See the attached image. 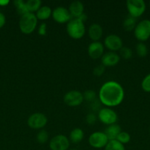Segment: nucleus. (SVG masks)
Here are the masks:
<instances>
[{"label": "nucleus", "mask_w": 150, "mask_h": 150, "mask_svg": "<svg viewBox=\"0 0 150 150\" xmlns=\"http://www.w3.org/2000/svg\"><path fill=\"white\" fill-rule=\"evenodd\" d=\"M134 35L138 41L144 42L150 38V20L144 19L137 23L134 29Z\"/></svg>", "instance_id": "4"}, {"label": "nucleus", "mask_w": 150, "mask_h": 150, "mask_svg": "<svg viewBox=\"0 0 150 150\" xmlns=\"http://www.w3.org/2000/svg\"><path fill=\"white\" fill-rule=\"evenodd\" d=\"M63 101L68 106H79L84 101L83 94L78 90H71L65 94Z\"/></svg>", "instance_id": "9"}, {"label": "nucleus", "mask_w": 150, "mask_h": 150, "mask_svg": "<svg viewBox=\"0 0 150 150\" xmlns=\"http://www.w3.org/2000/svg\"><path fill=\"white\" fill-rule=\"evenodd\" d=\"M121 132V129L120 126L118 124H113L111 125L107 126L104 133H105L107 137L108 138L109 141H111L116 140L117 136H119Z\"/></svg>", "instance_id": "17"}, {"label": "nucleus", "mask_w": 150, "mask_h": 150, "mask_svg": "<svg viewBox=\"0 0 150 150\" xmlns=\"http://www.w3.org/2000/svg\"><path fill=\"white\" fill-rule=\"evenodd\" d=\"M10 3L9 0H0V6L1 7H5Z\"/></svg>", "instance_id": "34"}, {"label": "nucleus", "mask_w": 150, "mask_h": 150, "mask_svg": "<svg viewBox=\"0 0 150 150\" xmlns=\"http://www.w3.org/2000/svg\"><path fill=\"white\" fill-rule=\"evenodd\" d=\"M70 150H78L77 149H70Z\"/></svg>", "instance_id": "35"}, {"label": "nucleus", "mask_w": 150, "mask_h": 150, "mask_svg": "<svg viewBox=\"0 0 150 150\" xmlns=\"http://www.w3.org/2000/svg\"><path fill=\"white\" fill-rule=\"evenodd\" d=\"M85 23L79 18H72L66 25V32L72 39H81L85 35Z\"/></svg>", "instance_id": "3"}, {"label": "nucleus", "mask_w": 150, "mask_h": 150, "mask_svg": "<svg viewBox=\"0 0 150 150\" xmlns=\"http://www.w3.org/2000/svg\"><path fill=\"white\" fill-rule=\"evenodd\" d=\"M149 135H150V127H149Z\"/></svg>", "instance_id": "36"}, {"label": "nucleus", "mask_w": 150, "mask_h": 150, "mask_svg": "<svg viewBox=\"0 0 150 150\" xmlns=\"http://www.w3.org/2000/svg\"><path fill=\"white\" fill-rule=\"evenodd\" d=\"M124 98V90L119 82L108 81L101 85L99 91V100L105 107L113 108L120 105Z\"/></svg>", "instance_id": "1"}, {"label": "nucleus", "mask_w": 150, "mask_h": 150, "mask_svg": "<svg viewBox=\"0 0 150 150\" xmlns=\"http://www.w3.org/2000/svg\"><path fill=\"white\" fill-rule=\"evenodd\" d=\"M137 55L140 57H145L148 54V48L144 42H139L135 47Z\"/></svg>", "instance_id": "24"}, {"label": "nucleus", "mask_w": 150, "mask_h": 150, "mask_svg": "<svg viewBox=\"0 0 150 150\" xmlns=\"http://www.w3.org/2000/svg\"><path fill=\"white\" fill-rule=\"evenodd\" d=\"M26 7L29 13H36L41 7V1L40 0H28L26 1Z\"/></svg>", "instance_id": "22"}, {"label": "nucleus", "mask_w": 150, "mask_h": 150, "mask_svg": "<svg viewBox=\"0 0 150 150\" xmlns=\"http://www.w3.org/2000/svg\"><path fill=\"white\" fill-rule=\"evenodd\" d=\"M38 18L35 13H27L21 16L19 26L21 32L25 35H29L35 30L38 25Z\"/></svg>", "instance_id": "2"}, {"label": "nucleus", "mask_w": 150, "mask_h": 150, "mask_svg": "<svg viewBox=\"0 0 150 150\" xmlns=\"http://www.w3.org/2000/svg\"><path fill=\"white\" fill-rule=\"evenodd\" d=\"M38 35L41 36H45L47 33V25L46 23H42L38 29Z\"/></svg>", "instance_id": "32"}, {"label": "nucleus", "mask_w": 150, "mask_h": 150, "mask_svg": "<svg viewBox=\"0 0 150 150\" xmlns=\"http://www.w3.org/2000/svg\"><path fill=\"white\" fill-rule=\"evenodd\" d=\"M82 94H83L84 100L92 103L96 100V92H94V91L89 89V90L85 91V92Z\"/></svg>", "instance_id": "28"}, {"label": "nucleus", "mask_w": 150, "mask_h": 150, "mask_svg": "<svg viewBox=\"0 0 150 150\" xmlns=\"http://www.w3.org/2000/svg\"><path fill=\"white\" fill-rule=\"evenodd\" d=\"M13 3H14L15 7H16L18 14L20 15L21 16L29 13L27 7H26V1H24L22 0H16Z\"/></svg>", "instance_id": "21"}, {"label": "nucleus", "mask_w": 150, "mask_h": 150, "mask_svg": "<svg viewBox=\"0 0 150 150\" xmlns=\"http://www.w3.org/2000/svg\"><path fill=\"white\" fill-rule=\"evenodd\" d=\"M52 14V10L51 7L49 6H41V8L36 12L35 16H36L38 20L40 21H46L48 20Z\"/></svg>", "instance_id": "19"}, {"label": "nucleus", "mask_w": 150, "mask_h": 150, "mask_svg": "<svg viewBox=\"0 0 150 150\" xmlns=\"http://www.w3.org/2000/svg\"><path fill=\"white\" fill-rule=\"evenodd\" d=\"M149 7H150V2H149Z\"/></svg>", "instance_id": "37"}, {"label": "nucleus", "mask_w": 150, "mask_h": 150, "mask_svg": "<svg viewBox=\"0 0 150 150\" xmlns=\"http://www.w3.org/2000/svg\"><path fill=\"white\" fill-rule=\"evenodd\" d=\"M37 142L39 144H44L46 143L49 140V133L46 130H41L38 133L36 136Z\"/></svg>", "instance_id": "25"}, {"label": "nucleus", "mask_w": 150, "mask_h": 150, "mask_svg": "<svg viewBox=\"0 0 150 150\" xmlns=\"http://www.w3.org/2000/svg\"><path fill=\"white\" fill-rule=\"evenodd\" d=\"M104 150H125L124 144H121L117 140L109 141L104 147Z\"/></svg>", "instance_id": "23"}, {"label": "nucleus", "mask_w": 150, "mask_h": 150, "mask_svg": "<svg viewBox=\"0 0 150 150\" xmlns=\"http://www.w3.org/2000/svg\"><path fill=\"white\" fill-rule=\"evenodd\" d=\"M104 46L112 52L119 51L123 47V42L121 38L117 35L111 34L104 38Z\"/></svg>", "instance_id": "12"}, {"label": "nucleus", "mask_w": 150, "mask_h": 150, "mask_svg": "<svg viewBox=\"0 0 150 150\" xmlns=\"http://www.w3.org/2000/svg\"><path fill=\"white\" fill-rule=\"evenodd\" d=\"M104 70H105V67L103 66L102 64H99V65L96 66L95 68L93 70V73L95 76L97 77H99V76H102L103 73H104Z\"/></svg>", "instance_id": "30"}, {"label": "nucleus", "mask_w": 150, "mask_h": 150, "mask_svg": "<svg viewBox=\"0 0 150 150\" xmlns=\"http://www.w3.org/2000/svg\"><path fill=\"white\" fill-rule=\"evenodd\" d=\"M120 57L119 54H116V52L109 51L103 54L101 57V64L104 67H113L117 65L120 61Z\"/></svg>", "instance_id": "14"}, {"label": "nucleus", "mask_w": 150, "mask_h": 150, "mask_svg": "<svg viewBox=\"0 0 150 150\" xmlns=\"http://www.w3.org/2000/svg\"><path fill=\"white\" fill-rule=\"evenodd\" d=\"M136 25V18L131 17L130 16H128L123 22L124 29L125 31H127V32H131V31L134 30Z\"/></svg>", "instance_id": "20"}, {"label": "nucleus", "mask_w": 150, "mask_h": 150, "mask_svg": "<svg viewBox=\"0 0 150 150\" xmlns=\"http://www.w3.org/2000/svg\"><path fill=\"white\" fill-rule=\"evenodd\" d=\"M84 132L79 127L74 128L69 134V141L73 144H79L83 140Z\"/></svg>", "instance_id": "18"}, {"label": "nucleus", "mask_w": 150, "mask_h": 150, "mask_svg": "<svg viewBox=\"0 0 150 150\" xmlns=\"http://www.w3.org/2000/svg\"><path fill=\"white\" fill-rule=\"evenodd\" d=\"M131 136L127 132L125 131H121L119 134V136H117V139L116 140L119 142H120L122 144H128L129 142H130Z\"/></svg>", "instance_id": "27"}, {"label": "nucleus", "mask_w": 150, "mask_h": 150, "mask_svg": "<svg viewBox=\"0 0 150 150\" xmlns=\"http://www.w3.org/2000/svg\"><path fill=\"white\" fill-rule=\"evenodd\" d=\"M104 45L99 41L91 42L88 47V54L93 59H98L99 58H101L104 54Z\"/></svg>", "instance_id": "13"}, {"label": "nucleus", "mask_w": 150, "mask_h": 150, "mask_svg": "<svg viewBox=\"0 0 150 150\" xmlns=\"http://www.w3.org/2000/svg\"><path fill=\"white\" fill-rule=\"evenodd\" d=\"M119 57L120 58H123L124 59L127 60L132 58V51L128 47H122L120 50H119Z\"/></svg>", "instance_id": "26"}, {"label": "nucleus", "mask_w": 150, "mask_h": 150, "mask_svg": "<svg viewBox=\"0 0 150 150\" xmlns=\"http://www.w3.org/2000/svg\"><path fill=\"white\" fill-rule=\"evenodd\" d=\"M69 146L70 141L64 135H57L49 141V148L51 150H68Z\"/></svg>", "instance_id": "10"}, {"label": "nucleus", "mask_w": 150, "mask_h": 150, "mask_svg": "<svg viewBox=\"0 0 150 150\" xmlns=\"http://www.w3.org/2000/svg\"><path fill=\"white\" fill-rule=\"evenodd\" d=\"M97 120V117L93 113H90L85 117V121H86L87 124L90 125H93L96 123Z\"/></svg>", "instance_id": "31"}, {"label": "nucleus", "mask_w": 150, "mask_h": 150, "mask_svg": "<svg viewBox=\"0 0 150 150\" xmlns=\"http://www.w3.org/2000/svg\"><path fill=\"white\" fill-rule=\"evenodd\" d=\"M6 23V17L4 14L2 13H0V29L3 27Z\"/></svg>", "instance_id": "33"}, {"label": "nucleus", "mask_w": 150, "mask_h": 150, "mask_svg": "<svg viewBox=\"0 0 150 150\" xmlns=\"http://www.w3.org/2000/svg\"><path fill=\"white\" fill-rule=\"evenodd\" d=\"M53 20L58 23H67L72 19L69 9L63 7H57L52 10L51 14Z\"/></svg>", "instance_id": "11"}, {"label": "nucleus", "mask_w": 150, "mask_h": 150, "mask_svg": "<svg viewBox=\"0 0 150 150\" xmlns=\"http://www.w3.org/2000/svg\"><path fill=\"white\" fill-rule=\"evenodd\" d=\"M69 11L71 16L74 18H77L84 13V5L80 1H74L70 4Z\"/></svg>", "instance_id": "16"}, {"label": "nucleus", "mask_w": 150, "mask_h": 150, "mask_svg": "<svg viewBox=\"0 0 150 150\" xmlns=\"http://www.w3.org/2000/svg\"><path fill=\"white\" fill-rule=\"evenodd\" d=\"M141 88L146 92H150V73L145 76L141 81Z\"/></svg>", "instance_id": "29"}, {"label": "nucleus", "mask_w": 150, "mask_h": 150, "mask_svg": "<svg viewBox=\"0 0 150 150\" xmlns=\"http://www.w3.org/2000/svg\"><path fill=\"white\" fill-rule=\"evenodd\" d=\"M108 142V138L107 137L104 132H94V133H91L88 138V143H89L90 146L95 149L104 148Z\"/></svg>", "instance_id": "7"}, {"label": "nucleus", "mask_w": 150, "mask_h": 150, "mask_svg": "<svg viewBox=\"0 0 150 150\" xmlns=\"http://www.w3.org/2000/svg\"><path fill=\"white\" fill-rule=\"evenodd\" d=\"M98 119L101 123L109 126L116 124L118 121V114L111 108L104 107L99 110Z\"/></svg>", "instance_id": "6"}, {"label": "nucleus", "mask_w": 150, "mask_h": 150, "mask_svg": "<svg viewBox=\"0 0 150 150\" xmlns=\"http://www.w3.org/2000/svg\"><path fill=\"white\" fill-rule=\"evenodd\" d=\"M47 117L45 114L40 112L34 113L31 114L27 120V125L30 128L35 130H40L42 129L46 125Z\"/></svg>", "instance_id": "8"}, {"label": "nucleus", "mask_w": 150, "mask_h": 150, "mask_svg": "<svg viewBox=\"0 0 150 150\" xmlns=\"http://www.w3.org/2000/svg\"><path fill=\"white\" fill-rule=\"evenodd\" d=\"M88 36L93 42H97L103 35V29L99 23H92L88 30Z\"/></svg>", "instance_id": "15"}, {"label": "nucleus", "mask_w": 150, "mask_h": 150, "mask_svg": "<svg viewBox=\"0 0 150 150\" xmlns=\"http://www.w3.org/2000/svg\"><path fill=\"white\" fill-rule=\"evenodd\" d=\"M126 7L129 16L135 18L141 17L146 8L144 0H127L126 1Z\"/></svg>", "instance_id": "5"}]
</instances>
